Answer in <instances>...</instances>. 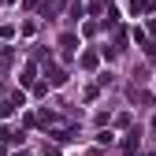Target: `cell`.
Here are the masks:
<instances>
[{"mask_svg": "<svg viewBox=\"0 0 156 156\" xmlns=\"http://www.w3.org/2000/svg\"><path fill=\"white\" fill-rule=\"evenodd\" d=\"M19 108H26V93L23 89H11L4 101H0V115H15Z\"/></svg>", "mask_w": 156, "mask_h": 156, "instance_id": "obj_1", "label": "cell"}, {"mask_svg": "<svg viewBox=\"0 0 156 156\" xmlns=\"http://www.w3.org/2000/svg\"><path fill=\"white\" fill-rule=\"evenodd\" d=\"M48 138H52L56 145H74V141H78V130H74V126H52Z\"/></svg>", "mask_w": 156, "mask_h": 156, "instance_id": "obj_2", "label": "cell"}, {"mask_svg": "<svg viewBox=\"0 0 156 156\" xmlns=\"http://www.w3.org/2000/svg\"><path fill=\"white\" fill-rule=\"evenodd\" d=\"M67 78H71V74H67L63 67H56V63H45V82H48L52 89H60V86H67Z\"/></svg>", "mask_w": 156, "mask_h": 156, "instance_id": "obj_3", "label": "cell"}, {"mask_svg": "<svg viewBox=\"0 0 156 156\" xmlns=\"http://www.w3.org/2000/svg\"><path fill=\"white\" fill-rule=\"evenodd\" d=\"M37 126H41V130H52V126H60V115H56V112H37Z\"/></svg>", "mask_w": 156, "mask_h": 156, "instance_id": "obj_4", "label": "cell"}, {"mask_svg": "<svg viewBox=\"0 0 156 156\" xmlns=\"http://www.w3.org/2000/svg\"><path fill=\"white\" fill-rule=\"evenodd\" d=\"M60 48H63V60H71V52L78 48V34H71V30H67V34L60 37Z\"/></svg>", "mask_w": 156, "mask_h": 156, "instance_id": "obj_5", "label": "cell"}, {"mask_svg": "<svg viewBox=\"0 0 156 156\" xmlns=\"http://www.w3.org/2000/svg\"><path fill=\"white\" fill-rule=\"evenodd\" d=\"M152 101H156V97H152L149 89H138V86L130 89V104H152Z\"/></svg>", "mask_w": 156, "mask_h": 156, "instance_id": "obj_6", "label": "cell"}, {"mask_svg": "<svg viewBox=\"0 0 156 156\" xmlns=\"http://www.w3.org/2000/svg\"><path fill=\"white\" fill-rule=\"evenodd\" d=\"M78 63H82V71H97V67H101V52H82Z\"/></svg>", "mask_w": 156, "mask_h": 156, "instance_id": "obj_7", "label": "cell"}, {"mask_svg": "<svg viewBox=\"0 0 156 156\" xmlns=\"http://www.w3.org/2000/svg\"><path fill=\"white\" fill-rule=\"evenodd\" d=\"M34 82H37V67L26 63V67H23V78H19V86H34Z\"/></svg>", "mask_w": 156, "mask_h": 156, "instance_id": "obj_8", "label": "cell"}, {"mask_svg": "<svg viewBox=\"0 0 156 156\" xmlns=\"http://www.w3.org/2000/svg\"><path fill=\"white\" fill-rule=\"evenodd\" d=\"M82 15H86V4H82V0H74V4H71V11H67V23H78Z\"/></svg>", "mask_w": 156, "mask_h": 156, "instance_id": "obj_9", "label": "cell"}, {"mask_svg": "<svg viewBox=\"0 0 156 156\" xmlns=\"http://www.w3.org/2000/svg\"><path fill=\"white\" fill-rule=\"evenodd\" d=\"M11 63H15V48L4 45V48H0V67H11Z\"/></svg>", "mask_w": 156, "mask_h": 156, "instance_id": "obj_10", "label": "cell"}, {"mask_svg": "<svg viewBox=\"0 0 156 156\" xmlns=\"http://www.w3.org/2000/svg\"><path fill=\"white\" fill-rule=\"evenodd\" d=\"M97 145H115V134L112 130H97Z\"/></svg>", "mask_w": 156, "mask_h": 156, "instance_id": "obj_11", "label": "cell"}, {"mask_svg": "<svg viewBox=\"0 0 156 156\" xmlns=\"http://www.w3.org/2000/svg\"><path fill=\"white\" fill-rule=\"evenodd\" d=\"M0 37H4V41H11V37H15V26H11V23H4V26H0Z\"/></svg>", "mask_w": 156, "mask_h": 156, "instance_id": "obj_12", "label": "cell"}, {"mask_svg": "<svg viewBox=\"0 0 156 156\" xmlns=\"http://www.w3.org/2000/svg\"><path fill=\"white\" fill-rule=\"evenodd\" d=\"M141 48H145V60H156V41H145Z\"/></svg>", "mask_w": 156, "mask_h": 156, "instance_id": "obj_13", "label": "cell"}, {"mask_svg": "<svg viewBox=\"0 0 156 156\" xmlns=\"http://www.w3.org/2000/svg\"><path fill=\"white\" fill-rule=\"evenodd\" d=\"M134 41H138V45H145V41H149V34H145L141 26H134Z\"/></svg>", "mask_w": 156, "mask_h": 156, "instance_id": "obj_14", "label": "cell"}, {"mask_svg": "<svg viewBox=\"0 0 156 156\" xmlns=\"http://www.w3.org/2000/svg\"><path fill=\"white\" fill-rule=\"evenodd\" d=\"M41 156H60V145H45V149H41Z\"/></svg>", "mask_w": 156, "mask_h": 156, "instance_id": "obj_15", "label": "cell"}, {"mask_svg": "<svg viewBox=\"0 0 156 156\" xmlns=\"http://www.w3.org/2000/svg\"><path fill=\"white\" fill-rule=\"evenodd\" d=\"M149 34H152V37H156V19H149Z\"/></svg>", "mask_w": 156, "mask_h": 156, "instance_id": "obj_16", "label": "cell"}, {"mask_svg": "<svg viewBox=\"0 0 156 156\" xmlns=\"http://www.w3.org/2000/svg\"><path fill=\"white\" fill-rule=\"evenodd\" d=\"M0 4H15V0H0Z\"/></svg>", "mask_w": 156, "mask_h": 156, "instance_id": "obj_17", "label": "cell"}, {"mask_svg": "<svg viewBox=\"0 0 156 156\" xmlns=\"http://www.w3.org/2000/svg\"><path fill=\"white\" fill-rule=\"evenodd\" d=\"M152 130H156V115H152Z\"/></svg>", "mask_w": 156, "mask_h": 156, "instance_id": "obj_18", "label": "cell"}, {"mask_svg": "<svg viewBox=\"0 0 156 156\" xmlns=\"http://www.w3.org/2000/svg\"><path fill=\"white\" fill-rule=\"evenodd\" d=\"M0 93H4V82H0Z\"/></svg>", "mask_w": 156, "mask_h": 156, "instance_id": "obj_19", "label": "cell"}, {"mask_svg": "<svg viewBox=\"0 0 156 156\" xmlns=\"http://www.w3.org/2000/svg\"><path fill=\"white\" fill-rule=\"evenodd\" d=\"M145 156H152V152H145Z\"/></svg>", "mask_w": 156, "mask_h": 156, "instance_id": "obj_20", "label": "cell"}, {"mask_svg": "<svg viewBox=\"0 0 156 156\" xmlns=\"http://www.w3.org/2000/svg\"><path fill=\"white\" fill-rule=\"evenodd\" d=\"M108 4H112V0H108Z\"/></svg>", "mask_w": 156, "mask_h": 156, "instance_id": "obj_21", "label": "cell"}]
</instances>
